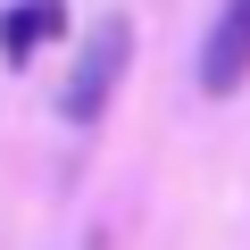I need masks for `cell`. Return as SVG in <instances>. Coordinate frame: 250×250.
<instances>
[{
	"label": "cell",
	"instance_id": "6da1fadb",
	"mask_svg": "<svg viewBox=\"0 0 250 250\" xmlns=\"http://www.w3.org/2000/svg\"><path fill=\"white\" fill-rule=\"evenodd\" d=\"M125 59H134V25L125 17H100L92 25V42H83V59H75V75H67V117L75 125H92V117H108V100H117V83H125Z\"/></svg>",
	"mask_w": 250,
	"mask_h": 250
},
{
	"label": "cell",
	"instance_id": "3957f363",
	"mask_svg": "<svg viewBox=\"0 0 250 250\" xmlns=\"http://www.w3.org/2000/svg\"><path fill=\"white\" fill-rule=\"evenodd\" d=\"M59 25H67V9H59V0L0 9V59H9V67H25V59H34V42H42V34H59Z\"/></svg>",
	"mask_w": 250,
	"mask_h": 250
},
{
	"label": "cell",
	"instance_id": "7a4b0ae2",
	"mask_svg": "<svg viewBox=\"0 0 250 250\" xmlns=\"http://www.w3.org/2000/svg\"><path fill=\"white\" fill-rule=\"evenodd\" d=\"M250 75V0H225L200 42V92H242Z\"/></svg>",
	"mask_w": 250,
	"mask_h": 250
}]
</instances>
